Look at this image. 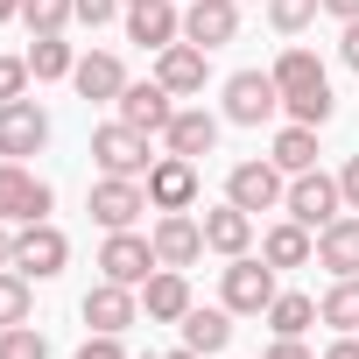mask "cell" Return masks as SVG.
I'll use <instances>...</instances> for the list:
<instances>
[{"mask_svg":"<svg viewBox=\"0 0 359 359\" xmlns=\"http://www.w3.org/2000/svg\"><path fill=\"white\" fill-rule=\"evenodd\" d=\"M324 15H338V22H359V0H324Z\"/></svg>","mask_w":359,"mask_h":359,"instance_id":"41","label":"cell"},{"mask_svg":"<svg viewBox=\"0 0 359 359\" xmlns=\"http://www.w3.org/2000/svg\"><path fill=\"white\" fill-rule=\"evenodd\" d=\"M127 8H134V0H127Z\"/></svg>","mask_w":359,"mask_h":359,"instance_id":"45","label":"cell"},{"mask_svg":"<svg viewBox=\"0 0 359 359\" xmlns=\"http://www.w3.org/2000/svg\"><path fill=\"white\" fill-rule=\"evenodd\" d=\"M50 148V113L36 99H0V162H29Z\"/></svg>","mask_w":359,"mask_h":359,"instance_id":"6","label":"cell"},{"mask_svg":"<svg viewBox=\"0 0 359 359\" xmlns=\"http://www.w3.org/2000/svg\"><path fill=\"white\" fill-rule=\"evenodd\" d=\"M0 359H50V338L36 324H8L0 331Z\"/></svg>","mask_w":359,"mask_h":359,"instance_id":"33","label":"cell"},{"mask_svg":"<svg viewBox=\"0 0 359 359\" xmlns=\"http://www.w3.org/2000/svg\"><path fill=\"white\" fill-rule=\"evenodd\" d=\"M338 191H345V212H359V155L338 169Z\"/></svg>","mask_w":359,"mask_h":359,"instance_id":"37","label":"cell"},{"mask_svg":"<svg viewBox=\"0 0 359 359\" xmlns=\"http://www.w3.org/2000/svg\"><path fill=\"white\" fill-rule=\"evenodd\" d=\"M219 296H226V310H233V317H268V303H275L282 289H275V268H268V261H254V254H240V261L226 268V282H219Z\"/></svg>","mask_w":359,"mask_h":359,"instance_id":"9","label":"cell"},{"mask_svg":"<svg viewBox=\"0 0 359 359\" xmlns=\"http://www.w3.org/2000/svg\"><path fill=\"white\" fill-rule=\"evenodd\" d=\"M50 205H57V191L29 162H0V226H36V219H50Z\"/></svg>","mask_w":359,"mask_h":359,"instance_id":"3","label":"cell"},{"mask_svg":"<svg viewBox=\"0 0 359 359\" xmlns=\"http://www.w3.org/2000/svg\"><path fill=\"white\" fill-rule=\"evenodd\" d=\"M148 240H155V261H162V268H191V261L205 254V226H198L191 212H162Z\"/></svg>","mask_w":359,"mask_h":359,"instance_id":"18","label":"cell"},{"mask_svg":"<svg viewBox=\"0 0 359 359\" xmlns=\"http://www.w3.org/2000/svg\"><path fill=\"white\" fill-rule=\"evenodd\" d=\"M155 78H162L176 99H198V92L212 85V50H198V43H169V50H155Z\"/></svg>","mask_w":359,"mask_h":359,"instance_id":"14","label":"cell"},{"mask_svg":"<svg viewBox=\"0 0 359 359\" xmlns=\"http://www.w3.org/2000/svg\"><path fill=\"white\" fill-rule=\"evenodd\" d=\"M85 212L106 226V233H127L141 212H155L148 205V184H141V176H99V184H92V198H85Z\"/></svg>","mask_w":359,"mask_h":359,"instance_id":"7","label":"cell"},{"mask_svg":"<svg viewBox=\"0 0 359 359\" xmlns=\"http://www.w3.org/2000/svg\"><path fill=\"white\" fill-rule=\"evenodd\" d=\"M22 15V0H0V22H15Z\"/></svg>","mask_w":359,"mask_h":359,"instance_id":"44","label":"cell"},{"mask_svg":"<svg viewBox=\"0 0 359 359\" xmlns=\"http://www.w3.org/2000/svg\"><path fill=\"white\" fill-rule=\"evenodd\" d=\"M261 8H268V22H275L282 36H303V29L317 22V8H324V0H261Z\"/></svg>","mask_w":359,"mask_h":359,"instance_id":"32","label":"cell"},{"mask_svg":"<svg viewBox=\"0 0 359 359\" xmlns=\"http://www.w3.org/2000/svg\"><path fill=\"white\" fill-rule=\"evenodd\" d=\"M338 57L359 71V22H345V36H338Z\"/></svg>","mask_w":359,"mask_h":359,"instance_id":"40","label":"cell"},{"mask_svg":"<svg viewBox=\"0 0 359 359\" xmlns=\"http://www.w3.org/2000/svg\"><path fill=\"white\" fill-rule=\"evenodd\" d=\"M261 261L282 275V268H310L317 261V240H310V226H296V219H282V226H268L261 233Z\"/></svg>","mask_w":359,"mask_h":359,"instance_id":"23","label":"cell"},{"mask_svg":"<svg viewBox=\"0 0 359 359\" xmlns=\"http://www.w3.org/2000/svg\"><path fill=\"white\" fill-rule=\"evenodd\" d=\"M261 359H317V352H310V345H303V338H275V345H268V352H261Z\"/></svg>","mask_w":359,"mask_h":359,"instance_id":"38","label":"cell"},{"mask_svg":"<svg viewBox=\"0 0 359 359\" xmlns=\"http://www.w3.org/2000/svg\"><path fill=\"white\" fill-rule=\"evenodd\" d=\"M78 317H85V331H127L134 317H141V296L127 289V282H92L85 289V303H78Z\"/></svg>","mask_w":359,"mask_h":359,"instance_id":"13","label":"cell"},{"mask_svg":"<svg viewBox=\"0 0 359 359\" xmlns=\"http://www.w3.org/2000/svg\"><path fill=\"white\" fill-rule=\"evenodd\" d=\"M127 43H141V50L184 43V8H176V0H134L127 8Z\"/></svg>","mask_w":359,"mask_h":359,"instance_id":"15","label":"cell"},{"mask_svg":"<svg viewBox=\"0 0 359 359\" xmlns=\"http://www.w3.org/2000/svg\"><path fill=\"white\" fill-rule=\"evenodd\" d=\"M64 261H71V240H64L50 219L15 226V275H29V282H57V275H64Z\"/></svg>","mask_w":359,"mask_h":359,"instance_id":"5","label":"cell"},{"mask_svg":"<svg viewBox=\"0 0 359 359\" xmlns=\"http://www.w3.org/2000/svg\"><path fill=\"white\" fill-rule=\"evenodd\" d=\"M317 268L359 275V212H345V219H331V226L317 233Z\"/></svg>","mask_w":359,"mask_h":359,"instance_id":"25","label":"cell"},{"mask_svg":"<svg viewBox=\"0 0 359 359\" xmlns=\"http://www.w3.org/2000/svg\"><path fill=\"white\" fill-rule=\"evenodd\" d=\"M29 317H36V289H29V275L0 268V331H8V324H29Z\"/></svg>","mask_w":359,"mask_h":359,"instance_id":"30","label":"cell"},{"mask_svg":"<svg viewBox=\"0 0 359 359\" xmlns=\"http://www.w3.org/2000/svg\"><path fill=\"white\" fill-rule=\"evenodd\" d=\"M233 36H240V0H191V8H184V43L226 50Z\"/></svg>","mask_w":359,"mask_h":359,"instance_id":"16","label":"cell"},{"mask_svg":"<svg viewBox=\"0 0 359 359\" xmlns=\"http://www.w3.org/2000/svg\"><path fill=\"white\" fill-rule=\"evenodd\" d=\"M155 359H205V352H191V345H176V352H155Z\"/></svg>","mask_w":359,"mask_h":359,"instance_id":"43","label":"cell"},{"mask_svg":"<svg viewBox=\"0 0 359 359\" xmlns=\"http://www.w3.org/2000/svg\"><path fill=\"white\" fill-rule=\"evenodd\" d=\"M226 198H233L240 212H282V198H289V176H282L275 162H233V176H226Z\"/></svg>","mask_w":359,"mask_h":359,"instance_id":"11","label":"cell"},{"mask_svg":"<svg viewBox=\"0 0 359 359\" xmlns=\"http://www.w3.org/2000/svg\"><path fill=\"white\" fill-rule=\"evenodd\" d=\"M141 310H148V324H184V310H191L184 268H155V275L141 282Z\"/></svg>","mask_w":359,"mask_h":359,"instance_id":"21","label":"cell"},{"mask_svg":"<svg viewBox=\"0 0 359 359\" xmlns=\"http://www.w3.org/2000/svg\"><path fill=\"white\" fill-rule=\"evenodd\" d=\"M71 359H127V352H120V331H92Z\"/></svg>","mask_w":359,"mask_h":359,"instance_id":"36","label":"cell"},{"mask_svg":"<svg viewBox=\"0 0 359 359\" xmlns=\"http://www.w3.org/2000/svg\"><path fill=\"white\" fill-rule=\"evenodd\" d=\"M282 176H303V169H317V127H303V120H289L282 134H275V155H268Z\"/></svg>","mask_w":359,"mask_h":359,"instance_id":"26","label":"cell"},{"mask_svg":"<svg viewBox=\"0 0 359 359\" xmlns=\"http://www.w3.org/2000/svg\"><path fill=\"white\" fill-rule=\"evenodd\" d=\"M71 8H78V22H85V29H106L113 15H127V0H71Z\"/></svg>","mask_w":359,"mask_h":359,"instance_id":"35","label":"cell"},{"mask_svg":"<svg viewBox=\"0 0 359 359\" xmlns=\"http://www.w3.org/2000/svg\"><path fill=\"white\" fill-rule=\"evenodd\" d=\"M22 22H29V36H64V22H78V8L71 0H22Z\"/></svg>","mask_w":359,"mask_h":359,"instance_id":"31","label":"cell"},{"mask_svg":"<svg viewBox=\"0 0 359 359\" xmlns=\"http://www.w3.org/2000/svg\"><path fill=\"white\" fill-rule=\"evenodd\" d=\"M141 184H148V205L155 212H191L198 205V162L191 155H162Z\"/></svg>","mask_w":359,"mask_h":359,"instance_id":"12","label":"cell"},{"mask_svg":"<svg viewBox=\"0 0 359 359\" xmlns=\"http://www.w3.org/2000/svg\"><path fill=\"white\" fill-rule=\"evenodd\" d=\"M0 268H15V226H0Z\"/></svg>","mask_w":359,"mask_h":359,"instance_id":"42","label":"cell"},{"mask_svg":"<svg viewBox=\"0 0 359 359\" xmlns=\"http://www.w3.org/2000/svg\"><path fill=\"white\" fill-rule=\"evenodd\" d=\"M29 71H36V85L71 78V71H78V50H71L64 36H29Z\"/></svg>","mask_w":359,"mask_h":359,"instance_id":"29","label":"cell"},{"mask_svg":"<svg viewBox=\"0 0 359 359\" xmlns=\"http://www.w3.org/2000/svg\"><path fill=\"white\" fill-rule=\"evenodd\" d=\"M184 345H191V352H205V359H219V352L233 345V310H226V303H219V310L191 303V310H184Z\"/></svg>","mask_w":359,"mask_h":359,"instance_id":"24","label":"cell"},{"mask_svg":"<svg viewBox=\"0 0 359 359\" xmlns=\"http://www.w3.org/2000/svg\"><path fill=\"white\" fill-rule=\"evenodd\" d=\"M29 57H0V99H29Z\"/></svg>","mask_w":359,"mask_h":359,"instance_id":"34","label":"cell"},{"mask_svg":"<svg viewBox=\"0 0 359 359\" xmlns=\"http://www.w3.org/2000/svg\"><path fill=\"white\" fill-rule=\"evenodd\" d=\"M324 359H359V331H338V338L324 345Z\"/></svg>","mask_w":359,"mask_h":359,"instance_id":"39","label":"cell"},{"mask_svg":"<svg viewBox=\"0 0 359 359\" xmlns=\"http://www.w3.org/2000/svg\"><path fill=\"white\" fill-rule=\"evenodd\" d=\"M92 162H99V176H148V169H155L148 134H141V127H127V120L92 127Z\"/></svg>","mask_w":359,"mask_h":359,"instance_id":"4","label":"cell"},{"mask_svg":"<svg viewBox=\"0 0 359 359\" xmlns=\"http://www.w3.org/2000/svg\"><path fill=\"white\" fill-rule=\"evenodd\" d=\"M268 71H275V85H282V113H289V120H303V127H324V120L338 113V99H331V78H324V64H317L310 50H296V43H289V50H282Z\"/></svg>","mask_w":359,"mask_h":359,"instance_id":"1","label":"cell"},{"mask_svg":"<svg viewBox=\"0 0 359 359\" xmlns=\"http://www.w3.org/2000/svg\"><path fill=\"white\" fill-rule=\"evenodd\" d=\"M317 324L359 331V275H331V289H324V303H317Z\"/></svg>","mask_w":359,"mask_h":359,"instance_id":"28","label":"cell"},{"mask_svg":"<svg viewBox=\"0 0 359 359\" xmlns=\"http://www.w3.org/2000/svg\"><path fill=\"white\" fill-rule=\"evenodd\" d=\"M205 254H226V261H240L247 247H254V212H240L233 198L226 205H205Z\"/></svg>","mask_w":359,"mask_h":359,"instance_id":"17","label":"cell"},{"mask_svg":"<svg viewBox=\"0 0 359 359\" xmlns=\"http://www.w3.org/2000/svg\"><path fill=\"white\" fill-rule=\"evenodd\" d=\"M169 99H176V92H169L162 78H148V85H127L113 106H120V120H127V127H141V134H162V127L176 120V106H169Z\"/></svg>","mask_w":359,"mask_h":359,"instance_id":"19","label":"cell"},{"mask_svg":"<svg viewBox=\"0 0 359 359\" xmlns=\"http://www.w3.org/2000/svg\"><path fill=\"white\" fill-rule=\"evenodd\" d=\"M162 148H169V155H191V162L212 155V148H219V113H205V106H176V120L162 127Z\"/></svg>","mask_w":359,"mask_h":359,"instance_id":"20","label":"cell"},{"mask_svg":"<svg viewBox=\"0 0 359 359\" xmlns=\"http://www.w3.org/2000/svg\"><path fill=\"white\" fill-rule=\"evenodd\" d=\"M282 212H289L296 226L324 233L331 219H345V191H338V176H324V169H303V176H289V198H282Z\"/></svg>","mask_w":359,"mask_h":359,"instance_id":"2","label":"cell"},{"mask_svg":"<svg viewBox=\"0 0 359 359\" xmlns=\"http://www.w3.org/2000/svg\"><path fill=\"white\" fill-rule=\"evenodd\" d=\"M275 113H282L275 71H233V78H226V120H233V127H261V120H275Z\"/></svg>","mask_w":359,"mask_h":359,"instance_id":"8","label":"cell"},{"mask_svg":"<svg viewBox=\"0 0 359 359\" xmlns=\"http://www.w3.org/2000/svg\"><path fill=\"white\" fill-rule=\"evenodd\" d=\"M71 85H78V99H120L127 92V64L113 50H85L78 71H71Z\"/></svg>","mask_w":359,"mask_h":359,"instance_id":"22","label":"cell"},{"mask_svg":"<svg viewBox=\"0 0 359 359\" xmlns=\"http://www.w3.org/2000/svg\"><path fill=\"white\" fill-rule=\"evenodd\" d=\"M155 268H162V261H155V240H148V233H134V226H127V233H106V247H99V275H106V282L141 289Z\"/></svg>","mask_w":359,"mask_h":359,"instance_id":"10","label":"cell"},{"mask_svg":"<svg viewBox=\"0 0 359 359\" xmlns=\"http://www.w3.org/2000/svg\"><path fill=\"white\" fill-rule=\"evenodd\" d=\"M317 324V296H303V289H282L275 303H268V331L275 338H303Z\"/></svg>","mask_w":359,"mask_h":359,"instance_id":"27","label":"cell"}]
</instances>
